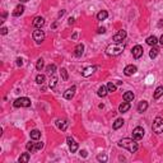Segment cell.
I'll list each match as a JSON object with an SVG mask.
<instances>
[{"mask_svg":"<svg viewBox=\"0 0 163 163\" xmlns=\"http://www.w3.org/2000/svg\"><path fill=\"white\" fill-rule=\"evenodd\" d=\"M13 106L15 108H19V107H29L31 106V100L28 97H20L13 102Z\"/></svg>","mask_w":163,"mask_h":163,"instance_id":"cell-3","label":"cell"},{"mask_svg":"<svg viewBox=\"0 0 163 163\" xmlns=\"http://www.w3.org/2000/svg\"><path fill=\"white\" fill-rule=\"evenodd\" d=\"M147 108H148V102L147 101H140L139 104H138V112L143 113L147 111Z\"/></svg>","mask_w":163,"mask_h":163,"instance_id":"cell-16","label":"cell"},{"mask_svg":"<svg viewBox=\"0 0 163 163\" xmlns=\"http://www.w3.org/2000/svg\"><path fill=\"white\" fill-rule=\"evenodd\" d=\"M131 52H133V56L135 57V59H140L141 56H143V47H141L140 45H136V46H134L133 47V50H131Z\"/></svg>","mask_w":163,"mask_h":163,"instance_id":"cell-9","label":"cell"},{"mask_svg":"<svg viewBox=\"0 0 163 163\" xmlns=\"http://www.w3.org/2000/svg\"><path fill=\"white\" fill-rule=\"evenodd\" d=\"M0 32H1V35H7V33H8V28H7V27H3Z\"/></svg>","mask_w":163,"mask_h":163,"instance_id":"cell-36","label":"cell"},{"mask_svg":"<svg viewBox=\"0 0 163 163\" xmlns=\"http://www.w3.org/2000/svg\"><path fill=\"white\" fill-rule=\"evenodd\" d=\"M18 161L19 162H28L29 161V153H23V154L19 157Z\"/></svg>","mask_w":163,"mask_h":163,"instance_id":"cell-30","label":"cell"},{"mask_svg":"<svg viewBox=\"0 0 163 163\" xmlns=\"http://www.w3.org/2000/svg\"><path fill=\"white\" fill-rule=\"evenodd\" d=\"M129 110H130V103H129V102H126V101H125V102H122V103L119 106V111L121 112V113L128 112Z\"/></svg>","mask_w":163,"mask_h":163,"instance_id":"cell-18","label":"cell"},{"mask_svg":"<svg viewBox=\"0 0 163 163\" xmlns=\"http://www.w3.org/2000/svg\"><path fill=\"white\" fill-rule=\"evenodd\" d=\"M83 52H84V45L83 44H79V45H76V47H75V50H74V55L76 57H80L82 55H83Z\"/></svg>","mask_w":163,"mask_h":163,"instance_id":"cell-15","label":"cell"},{"mask_svg":"<svg viewBox=\"0 0 163 163\" xmlns=\"http://www.w3.org/2000/svg\"><path fill=\"white\" fill-rule=\"evenodd\" d=\"M32 26L35 27V28H41V27L45 26V19L42 17H36L32 22Z\"/></svg>","mask_w":163,"mask_h":163,"instance_id":"cell-13","label":"cell"},{"mask_svg":"<svg viewBox=\"0 0 163 163\" xmlns=\"http://www.w3.org/2000/svg\"><path fill=\"white\" fill-rule=\"evenodd\" d=\"M46 72L50 75H54V73L56 72V65H55V64H50L48 66H46Z\"/></svg>","mask_w":163,"mask_h":163,"instance_id":"cell-26","label":"cell"},{"mask_svg":"<svg viewBox=\"0 0 163 163\" xmlns=\"http://www.w3.org/2000/svg\"><path fill=\"white\" fill-rule=\"evenodd\" d=\"M138 72V68L135 66V65H128L124 69V74L126 76H131V75H134L135 73Z\"/></svg>","mask_w":163,"mask_h":163,"instance_id":"cell-11","label":"cell"},{"mask_svg":"<svg viewBox=\"0 0 163 163\" xmlns=\"http://www.w3.org/2000/svg\"><path fill=\"white\" fill-rule=\"evenodd\" d=\"M106 87H107V91H108V93H112V92H116V85L113 84L112 82H110L108 84L106 85Z\"/></svg>","mask_w":163,"mask_h":163,"instance_id":"cell-31","label":"cell"},{"mask_svg":"<svg viewBox=\"0 0 163 163\" xmlns=\"http://www.w3.org/2000/svg\"><path fill=\"white\" fill-rule=\"evenodd\" d=\"M122 125H124V120H122V119H117L115 122H113V129L117 130V129H120Z\"/></svg>","mask_w":163,"mask_h":163,"instance_id":"cell-27","label":"cell"},{"mask_svg":"<svg viewBox=\"0 0 163 163\" xmlns=\"http://www.w3.org/2000/svg\"><path fill=\"white\" fill-rule=\"evenodd\" d=\"M134 98H135V94L133 93V92L128 91V92H125L124 93V101H126V102H131Z\"/></svg>","mask_w":163,"mask_h":163,"instance_id":"cell-20","label":"cell"},{"mask_svg":"<svg viewBox=\"0 0 163 163\" xmlns=\"http://www.w3.org/2000/svg\"><path fill=\"white\" fill-rule=\"evenodd\" d=\"M23 12H24V7L22 4H19V5H17L15 9L13 10V15H14V17H19V15L23 14Z\"/></svg>","mask_w":163,"mask_h":163,"instance_id":"cell-19","label":"cell"},{"mask_svg":"<svg viewBox=\"0 0 163 163\" xmlns=\"http://www.w3.org/2000/svg\"><path fill=\"white\" fill-rule=\"evenodd\" d=\"M44 147V143L42 141H38V143H27V145H26V148H27V150L28 152H31V153H33V152H36V150H40Z\"/></svg>","mask_w":163,"mask_h":163,"instance_id":"cell-6","label":"cell"},{"mask_svg":"<svg viewBox=\"0 0 163 163\" xmlns=\"http://www.w3.org/2000/svg\"><path fill=\"white\" fill-rule=\"evenodd\" d=\"M119 147L128 149L130 153H135L138 150V148H139V145H138V143L135 141V139H130V138H124V139H121L119 141Z\"/></svg>","mask_w":163,"mask_h":163,"instance_id":"cell-1","label":"cell"},{"mask_svg":"<svg viewBox=\"0 0 163 163\" xmlns=\"http://www.w3.org/2000/svg\"><path fill=\"white\" fill-rule=\"evenodd\" d=\"M97 159L100 162H106L107 161V155L106 154H98L97 155Z\"/></svg>","mask_w":163,"mask_h":163,"instance_id":"cell-35","label":"cell"},{"mask_svg":"<svg viewBox=\"0 0 163 163\" xmlns=\"http://www.w3.org/2000/svg\"><path fill=\"white\" fill-rule=\"evenodd\" d=\"M158 26H159V27H162V26H163V22H162V20H161V22L158 23Z\"/></svg>","mask_w":163,"mask_h":163,"instance_id":"cell-42","label":"cell"},{"mask_svg":"<svg viewBox=\"0 0 163 163\" xmlns=\"http://www.w3.org/2000/svg\"><path fill=\"white\" fill-rule=\"evenodd\" d=\"M42 68H44V59H38L37 64H36V69H37L38 72H41Z\"/></svg>","mask_w":163,"mask_h":163,"instance_id":"cell-32","label":"cell"},{"mask_svg":"<svg viewBox=\"0 0 163 163\" xmlns=\"http://www.w3.org/2000/svg\"><path fill=\"white\" fill-rule=\"evenodd\" d=\"M158 42H159V44H161V45L163 46V35L161 36V38H159V41H158Z\"/></svg>","mask_w":163,"mask_h":163,"instance_id":"cell-41","label":"cell"},{"mask_svg":"<svg viewBox=\"0 0 163 163\" xmlns=\"http://www.w3.org/2000/svg\"><path fill=\"white\" fill-rule=\"evenodd\" d=\"M144 129L141 128V126H138V128H135L134 130H133V138L135 140H140V139H143V136H144Z\"/></svg>","mask_w":163,"mask_h":163,"instance_id":"cell-7","label":"cell"},{"mask_svg":"<svg viewBox=\"0 0 163 163\" xmlns=\"http://www.w3.org/2000/svg\"><path fill=\"white\" fill-rule=\"evenodd\" d=\"M75 91H76V87L75 85H72V87L69 89H66V92L64 93V98H65V100H72L75 94Z\"/></svg>","mask_w":163,"mask_h":163,"instance_id":"cell-12","label":"cell"},{"mask_svg":"<svg viewBox=\"0 0 163 163\" xmlns=\"http://www.w3.org/2000/svg\"><path fill=\"white\" fill-rule=\"evenodd\" d=\"M66 141H68V145H69V149H70V152L72 153H75L76 150H78V143L73 139V138H68L66 139Z\"/></svg>","mask_w":163,"mask_h":163,"instance_id":"cell-10","label":"cell"},{"mask_svg":"<svg viewBox=\"0 0 163 163\" xmlns=\"http://www.w3.org/2000/svg\"><path fill=\"white\" fill-rule=\"evenodd\" d=\"M74 18H69V22H68V23H69V24H73V23H74Z\"/></svg>","mask_w":163,"mask_h":163,"instance_id":"cell-40","label":"cell"},{"mask_svg":"<svg viewBox=\"0 0 163 163\" xmlns=\"http://www.w3.org/2000/svg\"><path fill=\"white\" fill-rule=\"evenodd\" d=\"M20 1H22V3H26V1H28V0H20Z\"/></svg>","mask_w":163,"mask_h":163,"instance_id":"cell-43","label":"cell"},{"mask_svg":"<svg viewBox=\"0 0 163 163\" xmlns=\"http://www.w3.org/2000/svg\"><path fill=\"white\" fill-rule=\"evenodd\" d=\"M104 32H106V28H103V27H100L97 29V33H104Z\"/></svg>","mask_w":163,"mask_h":163,"instance_id":"cell-37","label":"cell"},{"mask_svg":"<svg viewBox=\"0 0 163 163\" xmlns=\"http://www.w3.org/2000/svg\"><path fill=\"white\" fill-rule=\"evenodd\" d=\"M124 48H125V45H122L121 42H120V44L113 42V44L107 46L106 54L108 55V56H117V55H120L122 51H124Z\"/></svg>","mask_w":163,"mask_h":163,"instance_id":"cell-2","label":"cell"},{"mask_svg":"<svg viewBox=\"0 0 163 163\" xmlns=\"http://www.w3.org/2000/svg\"><path fill=\"white\" fill-rule=\"evenodd\" d=\"M126 36H128V33H126V31L124 29H120L116 35H113V41L117 42V44H120V42H122L126 38Z\"/></svg>","mask_w":163,"mask_h":163,"instance_id":"cell-8","label":"cell"},{"mask_svg":"<svg viewBox=\"0 0 163 163\" xmlns=\"http://www.w3.org/2000/svg\"><path fill=\"white\" fill-rule=\"evenodd\" d=\"M157 42H158V38H157L155 36H150V37L147 38V44L149 46H155Z\"/></svg>","mask_w":163,"mask_h":163,"instance_id":"cell-24","label":"cell"},{"mask_svg":"<svg viewBox=\"0 0 163 163\" xmlns=\"http://www.w3.org/2000/svg\"><path fill=\"white\" fill-rule=\"evenodd\" d=\"M32 37L36 41V44H41V42H44V40H45V32L41 31V28H36L35 31H33Z\"/></svg>","mask_w":163,"mask_h":163,"instance_id":"cell-5","label":"cell"},{"mask_svg":"<svg viewBox=\"0 0 163 163\" xmlns=\"http://www.w3.org/2000/svg\"><path fill=\"white\" fill-rule=\"evenodd\" d=\"M153 131L155 134H162L163 133V119L162 117H155L153 121Z\"/></svg>","mask_w":163,"mask_h":163,"instance_id":"cell-4","label":"cell"},{"mask_svg":"<svg viewBox=\"0 0 163 163\" xmlns=\"http://www.w3.org/2000/svg\"><path fill=\"white\" fill-rule=\"evenodd\" d=\"M97 70V66H88V68H85L84 70H83V76H89V75H92L94 72Z\"/></svg>","mask_w":163,"mask_h":163,"instance_id":"cell-14","label":"cell"},{"mask_svg":"<svg viewBox=\"0 0 163 163\" xmlns=\"http://www.w3.org/2000/svg\"><path fill=\"white\" fill-rule=\"evenodd\" d=\"M158 52H159V50L157 47H153L152 50H150V52H149V56H150V59H154V57H157V55H158Z\"/></svg>","mask_w":163,"mask_h":163,"instance_id":"cell-29","label":"cell"},{"mask_svg":"<svg viewBox=\"0 0 163 163\" xmlns=\"http://www.w3.org/2000/svg\"><path fill=\"white\" fill-rule=\"evenodd\" d=\"M161 96H163V85H161V87H158L155 89L154 94H153V97H154V100H158Z\"/></svg>","mask_w":163,"mask_h":163,"instance_id":"cell-23","label":"cell"},{"mask_svg":"<svg viewBox=\"0 0 163 163\" xmlns=\"http://www.w3.org/2000/svg\"><path fill=\"white\" fill-rule=\"evenodd\" d=\"M45 75L44 74H38L37 76H36V83H37V84H44L45 83Z\"/></svg>","mask_w":163,"mask_h":163,"instance_id":"cell-28","label":"cell"},{"mask_svg":"<svg viewBox=\"0 0 163 163\" xmlns=\"http://www.w3.org/2000/svg\"><path fill=\"white\" fill-rule=\"evenodd\" d=\"M29 135H31V139H33V140H38L41 138V133H40V130H37V129L31 131Z\"/></svg>","mask_w":163,"mask_h":163,"instance_id":"cell-21","label":"cell"},{"mask_svg":"<svg viewBox=\"0 0 163 163\" xmlns=\"http://www.w3.org/2000/svg\"><path fill=\"white\" fill-rule=\"evenodd\" d=\"M107 93H108V91H107V87H104V85L100 87V88H98V91H97V94L100 97H106Z\"/></svg>","mask_w":163,"mask_h":163,"instance_id":"cell-22","label":"cell"},{"mask_svg":"<svg viewBox=\"0 0 163 163\" xmlns=\"http://www.w3.org/2000/svg\"><path fill=\"white\" fill-rule=\"evenodd\" d=\"M56 83H57V78L52 75V78L50 79V83H48V87H50V88H54L55 85H56Z\"/></svg>","mask_w":163,"mask_h":163,"instance_id":"cell-33","label":"cell"},{"mask_svg":"<svg viewBox=\"0 0 163 163\" xmlns=\"http://www.w3.org/2000/svg\"><path fill=\"white\" fill-rule=\"evenodd\" d=\"M17 65H18V66H22V65H23V60L19 59V57L17 59Z\"/></svg>","mask_w":163,"mask_h":163,"instance_id":"cell-38","label":"cell"},{"mask_svg":"<svg viewBox=\"0 0 163 163\" xmlns=\"http://www.w3.org/2000/svg\"><path fill=\"white\" fill-rule=\"evenodd\" d=\"M107 17H108V13H107V10H101L100 13L97 14V19H98V20H104Z\"/></svg>","mask_w":163,"mask_h":163,"instance_id":"cell-25","label":"cell"},{"mask_svg":"<svg viewBox=\"0 0 163 163\" xmlns=\"http://www.w3.org/2000/svg\"><path fill=\"white\" fill-rule=\"evenodd\" d=\"M61 76H63L64 80H68V78H69V76H68V70L65 69V68L61 69Z\"/></svg>","mask_w":163,"mask_h":163,"instance_id":"cell-34","label":"cell"},{"mask_svg":"<svg viewBox=\"0 0 163 163\" xmlns=\"http://www.w3.org/2000/svg\"><path fill=\"white\" fill-rule=\"evenodd\" d=\"M56 125H57V128L60 129V130H63V131H65L66 129H68V125H69V122L66 121V120H57V122H56Z\"/></svg>","mask_w":163,"mask_h":163,"instance_id":"cell-17","label":"cell"},{"mask_svg":"<svg viewBox=\"0 0 163 163\" xmlns=\"http://www.w3.org/2000/svg\"><path fill=\"white\" fill-rule=\"evenodd\" d=\"M80 155H83V157H87V155H88L87 150H82V152H80Z\"/></svg>","mask_w":163,"mask_h":163,"instance_id":"cell-39","label":"cell"}]
</instances>
